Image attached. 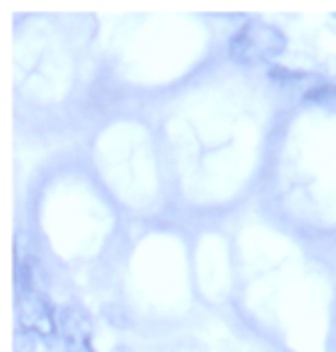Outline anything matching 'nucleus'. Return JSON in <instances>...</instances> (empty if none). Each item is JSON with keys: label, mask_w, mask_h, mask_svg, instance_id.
<instances>
[{"label": "nucleus", "mask_w": 336, "mask_h": 352, "mask_svg": "<svg viewBox=\"0 0 336 352\" xmlns=\"http://www.w3.org/2000/svg\"><path fill=\"white\" fill-rule=\"evenodd\" d=\"M334 16H336V14H334Z\"/></svg>", "instance_id": "5"}, {"label": "nucleus", "mask_w": 336, "mask_h": 352, "mask_svg": "<svg viewBox=\"0 0 336 352\" xmlns=\"http://www.w3.org/2000/svg\"><path fill=\"white\" fill-rule=\"evenodd\" d=\"M269 81L274 85H281V88H298V85H318L322 81V76L313 74V72H302V69H288L276 65L267 72Z\"/></svg>", "instance_id": "3"}, {"label": "nucleus", "mask_w": 336, "mask_h": 352, "mask_svg": "<svg viewBox=\"0 0 336 352\" xmlns=\"http://www.w3.org/2000/svg\"><path fill=\"white\" fill-rule=\"evenodd\" d=\"M304 104L315 106V109H325L336 113V78L334 81H322L304 92Z\"/></svg>", "instance_id": "4"}, {"label": "nucleus", "mask_w": 336, "mask_h": 352, "mask_svg": "<svg viewBox=\"0 0 336 352\" xmlns=\"http://www.w3.org/2000/svg\"><path fill=\"white\" fill-rule=\"evenodd\" d=\"M288 49V37L281 28L265 21H249L230 37L228 56L235 65L256 67L281 58Z\"/></svg>", "instance_id": "1"}, {"label": "nucleus", "mask_w": 336, "mask_h": 352, "mask_svg": "<svg viewBox=\"0 0 336 352\" xmlns=\"http://www.w3.org/2000/svg\"><path fill=\"white\" fill-rule=\"evenodd\" d=\"M60 329L65 334L69 352H92L90 350V322L88 316L78 307H67L60 314Z\"/></svg>", "instance_id": "2"}]
</instances>
